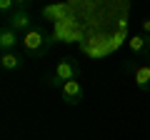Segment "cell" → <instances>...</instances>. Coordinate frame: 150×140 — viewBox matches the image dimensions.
I'll return each mask as SVG.
<instances>
[{"mask_svg": "<svg viewBox=\"0 0 150 140\" xmlns=\"http://www.w3.org/2000/svg\"><path fill=\"white\" fill-rule=\"evenodd\" d=\"M123 40H130V35H128V30H118L115 35H112V43H115V48H118Z\"/></svg>", "mask_w": 150, "mask_h": 140, "instance_id": "11", "label": "cell"}, {"mask_svg": "<svg viewBox=\"0 0 150 140\" xmlns=\"http://www.w3.org/2000/svg\"><path fill=\"white\" fill-rule=\"evenodd\" d=\"M55 43V35H50L43 25H33L30 30L23 35V48L30 58H43Z\"/></svg>", "mask_w": 150, "mask_h": 140, "instance_id": "1", "label": "cell"}, {"mask_svg": "<svg viewBox=\"0 0 150 140\" xmlns=\"http://www.w3.org/2000/svg\"><path fill=\"white\" fill-rule=\"evenodd\" d=\"M118 30H128V18H120L118 20Z\"/></svg>", "mask_w": 150, "mask_h": 140, "instance_id": "13", "label": "cell"}, {"mask_svg": "<svg viewBox=\"0 0 150 140\" xmlns=\"http://www.w3.org/2000/svg\"><path fill=\"white\" fill-rule=\"evenodd\" d=\"M23 65H25V58H23L20 53H3L0 55V68L5 70V73H15V70H20Z\"/></svg>", "mask_w": 150, "mask_h": 140, "instance_id": "7", "label": "cell"}, {"mask_svg": "<svg viewBox=\"0 0 150 140\" xmlns=\"http://www.w3.org/2000/svg\"><path fill=\"white\" fill-rule=\"evenodd\" d=\"M28 8H30V3H28V0H20V3H18V10L5 18V25L13 28L15 33H28L33 28V18H30V10H28Z\"/></svg>", "mask_w": 150, "mask_h": 140, "instance_id": "2", "label": "cell"}, {"mask_svg": "<svg viewBox=\"0 0 150 140\" xmlns=\"http://www.w3.org/2000/svg\"><path fill=\"white\" fill-rule=\"evenodd\" d=\"M143 35H148V38H150V18H145V20H143Z\"/></svg>", "mask_w": 150, "mask_h": 140, "instance_id": "12", "label": "cell"}, {"mask_svg": "<svg viewBox=\"0 0 150 140\" xmlns=\"http://www.w3.org/2000/svg\"><path fill=\"white\" fill-rule=\"evenodd\" d=\"M68 10L70 5H45L43 8V18L45 20H53V23H60V20H68Z\"/></svg>", "mask_w": 150, "mask_h": 140, "instance_id": "9", "label": "cell"}, {"mask_svg": "<svg viewBox=\"0 0 150 140\" xmlns=\"http://www.w3.org/2000/svg\"><path fill=\"white\" fill-rule=\"evenodd\" d=\"M55 75L60 78L63 83H70V80H78V75H80V63L75 58H60L58 63H55V70H53Z\"/></svg>", "mask_w": 150, "mask_h": 140, "instance_id": "3", "label": "cell"}, {"mask_svg": "<svg viewBox=\"0 0 150 140\" xmlns=\"http://www.w3.org/2000/svg\"><path fill=\"white\" fill-rule=\"evenodd\" d=\"M83 95H85V93H83V85L78 80H70V83H65V85L60 88V98H63V103L70 105V108H73V105H80Z\"/></svg>", "mask_w": 150, "mask_h": 140, "instance_id": "4", "label": "cell"}, {"mask_svg": "<svg viewBox=\"0 0 150 140\" xmlns=\"http://www.w3.org/2000/svg\"><path fill=\"white\" fill-rule=\"evenodd\" d=\"M18 43H23V40L18 38V33L13 30V28H8V25L0 28V50H3V53H15Z\"/></svg>", "mask_w": 150, "mask_h": 140, "instance_id": "5", "label": "cell"}, {"mask_svg": "<svg viewBox=\"0 0 150 140\" xmlns=\"http://www.w3.org/2000/svg\"><path fill=\"white\" fill-rule=\"evenodd\" d=\"M43 83H45V88H63V85H65V83L60 80V78L55 75V73H48V75H45V80H43Z\"/></svg>", "mask_w": 150, "mask_h": 140, "instance_id": "10", "label": "cell"}, {"mask_svg": "<svg viewBox=\"0 0 150 140\" xmlns=\"http://www.w3.org/2000/svg\"><path fill=\"white\" fill-rule=\"evenodd\" d=\"M148 55H150V50H148Z\"/></svg>", "mask_w": 150, "mask_h": 140, "instance_id": "14", "label": "cell"}, {"mask_svg": "<svg viewBox=\"0 0 150 140\" xmlns=\"http://www.w3.org/2000/svg\"><path fill=\"white\" fill-rule=\"evenodd\" d=\"M128 50L135 55V58H140V55H148V50H150V38H148V35H143V33H135V35H130V40H128Z\"/></svg>", "mask_w": 150, "mask_h": 140, "instance_id": "6", "label": "cell"}, {"mask_svg": "<svg viewBox=\"0 0 150 140\" xmlns=\"http://www.w3.org/2000/svg\"><path fill=\"white\" fill-rule=\"evenodd\" d=\"M133 78H135V88L140 93H150V65H138Z\"/></svg>", "mask_w": 150, "mask_h": 140, "instance_id": "8", "label": "cell"}]
</instances>
